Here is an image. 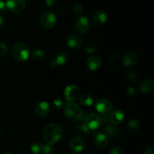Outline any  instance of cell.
<instances>
[{
  "label": "cell",
  "instance_id": "5bb4252c",
  "mask_svg": "<svg viewBox=\"0 0 154 154\" xmlns=\"http://www.w3.org/2000/svg\"><path fill=\"white\" fill-rule=\"evenodd\" d=\"M138 60V54L135 51H129L123 55L122 63L126 67H133L135 66Z\"/></svg>",
  "mask_w": 154,
  "mask_h": 154
},
{
  "label": "cell",
  "instance_id": "7c38bea8",
  "mask_svg": "<svg viewBox=\"0 0 154 154\" xmlns=\"http://www.w3.org/2000/svg\"><path fill=\"white\" fill-rule=\"evenodd\" d=\"M108 15L104 11L97 10L93 13L92 16V23L96 27H101L106 23Z\"/></svg>",
  "mask_w": 154,
  "mask_h": 154
},
{
  "label": "cell",
  "instance_id": "30bf717a",
  "mask_svg": "<svg viewBox=\"0 0 154 154\" xmlns=\"http://www.w3.org/2000/svg\"><path fill=\"white\" fill-rule=\"evenodd\" d=\"M79 96V88L75 84L68 85L64 90V97L66 101L72 102L75 101Z\"/></svg>",
  "mask_w": 154,
  "mask_h": 154
},
{
  "label": "cell",
  "instance_id": "e0dca14e",
  "mask_svg": "<svg viewBox=\"0 0 154 154\" xmlns=\"http://www.w3.org/2000/svg\"><path fill=\"white\" fill-rule=\"evenodd\" d=\"M124 114L120 110H115L110 114V121L114 125H118L123 123L124 120Z\"/></svg>",
  "mask_w": 154,
  "mask_h": 154
},
{
  "label": "cell",
  "instance_id": "3957f363",
  "mask_svg": "<svg viewBox=\"0 0 154 154\" xmlns=\"http://www.w3.org/2000/svg\"><path fill=\"white\" fill-rule=\"evenodd\" d=\"M12 56L17 61L25 62L29 57V50L25 44L18 42L12 48Z\"/></svg>",
  "mask_w": 154,
  "mask_h": 154
},
{
  "label": "cell",
  "instance_id": "7402d4cb",
  "mask_svg": "<svg viewBox=\"0 0 154 154\" xmlns=\"http://www.w3.org/2000/svg\"><path fill=\"white\" fill-rule=\"evenodd\" d=\"M80 102L84 106H90L93 104V100L92 96L87 93H83L80 96Z\"/></svg>",
  "mask_w": 154,
  "mask_h": 154
},
{
  "label": "cell",
  "instance_id": "60d3db41",
  "mask_svg": "<svg viewBox=\"0 0 154 154\" xmlns=\"http://www.w3.org/2000/svg\"><path fill=\"white\" fill-rule=\"evenodd\" d=\"M0 1H3V0H0Z\"/></svg>",
  "mask_w": 154,
  "mask_h": 154
},
{
  "label": "cell",
  "instance_id": "1f68e13d",
  "mask_svg": "<svg viewBox=\"0 0 154 154\" xmlns=\"http://www.w3.org/2000/svg\"><path fill=\"white\" fill-rule=\"evenodd\" d=\"M127 78L129 81L135 83L138 81V75L134 72H130L127 74Z\"/></svg>",
  "mask_w": 154,
  "mask_h": 154
},
{
  "label": "cell",
  "instance_id": "5b68a950",
  "mask_svg": "<svg viewBox=\"0 0 154 154\" xmlns=\"http://www.w3.org/2000/svg\"><path fill=\"white\" fill-rule=\"evenodd\" d=\"M74 28L78 34L85 35L88 33L90 29V22L86 17L80 16L75 20Z\"/></svg>",
  "mask_w": 154,
  "mask_h": 154
},
{
  "label": "cell",
  "instance_id": "ab89813d",
  "mask_svg": "<svg viewBox=\"0 0 154 154\" xmlns=\"http://www.w3.org/2000/svg\"><path fill=\"white\" fill-rule=\"evenodd\" d=\"M1 135H2V130L1 129H0V136H1Z\"/></svg>",
  "mask_w": 154,
  "mask_h": 154
},
{
  "label": "cell",
  "instance_id": "e575fe53",
  "mask_svg": "<svg viewBox=\"0 0 154 154\" xmlns=\"http://www.w3.org/2000/svg\"><path fill=\"white\" fill-rule=\"evenodd\" d=\"M126 93H127L128 95H129V96H135V95L137 94L136 90H135L134 87H132L127 88V90H126Z\"/></svg>",
  "mask_w": 154,
  "mask_h": 154
},
{
  "label": "cell",
  "instance_id": "7a4b0ae2",
  "mask_svg": "<svg viewBox=\"0 0 154 154\" xmlns=\"http://www.w3.org/2000/svg\"><path fill=\"white\" fill-rule=\"evenodd\" d=\"M65 116L68 121L76 123L83 118V113L77 104L69 102L65 108Z\"/></svg>",
  "mask_w": 154,
  "mask_h": 154
},
{
  "label": "cell",
  "instance_id": "52a82bcc",
  "mask_svg": "<svg viewBox=\"0 0 154 154\" xmlns=\"http://www.w3.org/2000/svg\"><path fill=\"white\" fill-rule=\"evenodd\" d=\"M69 150L72 153L78 154L83 151L84 148V141L82 137L75 135L69 141Z\"/></svg>",
  "mask_w": 154,
  "mask_h": 154
},
{
  "label": "cell",
  "instance_id": "f35d334b",
  "mask_svg": "<svg viewBox=\"0 0 154 154\" xmlns=\"http://www.w3.org/2000/svg\"><path fill=\"white\" fill-rule=\"evenodd\" d=\"M4 154H14L13 153H11V152H7V153H4Z\"/></svg>",
  "mask_w": 154,
  "mask_h": 154
},
{
  "label": "cell",
  "instance_id": "f546056e",
  "mask_svg": "<svg viewBox=\"0 0 154 154\" xmlns=\"http://www.w3.org/2000/svg\"><path fill=\"white\" fill-rule=\"evenodd\" d=\"M52 106L55 110H61L63 107V102L60 99H55L53 102Z\"/></svg>",
  "mask_w": 154,
  "mask_h": 154
},
{
  "label": "cell",
  "instance_id": "4fadbf2b",
  "mask_svg": "<svg viewBox=\"0 0 154 154\" xmlns=\"http://www.w3.org/2000/svg\"><path fill=\"white\" fill-rule=\"evenodd\" d=\"M50 111V105L45 101H42L39 102L37 105L35 106L34 110H33V113L35 117H38V118H42V117H45L48 115Z\"/></svg>",
  "mask_w": 154,
  "mask_h": 154
},
{
  "label": "cell",
  "instance_id": "277c9868",
  "mask_svg": "<svg viewBox=\"0 0 154 154\" xmlns=\"http://www.w3.org/2000/svg\"><path fill=\"white\" fill-rule=\"evenodd\" d=\"M95 107L96 109L99 114L107 115L111 111H112L113 104L109 99L100 98V99H96L95 102Z\"/></svg>",
  "mask_w": 154,
  "mask_h": 154
},
{
  "label": "cell",
  "instance_id": "9c48e42d",
  "mask_svg": "<svg viewBox=\"0 0 154 154\" xmlns=\"http://www.w3.org/2000/svg\"><path fill=\"white\" fill-rule=\"evenodd\" d=\"M6 8L15 14L21 13L26 8L25 0H7L5 3Z\"/></svg>",
  "mask_w": 154,
  "mask_h": 154
},
{
  "label": "cell",
  "instance_id": "ffe728a7",
  "mask_svg": "<svg viewBox=\"0 0 154 154\" xmlns=\"http://www.w3.org/2000/svg\"><path fill=\"white\" fill-rule=\"evenodd\" d=\"M104 132H105V135H106L108 138L109 137V138H116V137L118 136L119 129H117V126L108 125V126L104 129Z\"/></svg>",
  "mask_w": 154,
  "mask_h": 154
},
{
  "label": "cell",
  "instance_id": "4dcf8cb0",
  "mask_svg": "<svg viewBox=\"0 0 154 154\" xmlns=\"http://www.w3.org/2000/svg\"><path fill=\"white\" fill-rule=\"evenodd\" d=\"M8 54V47L5 44L0 42V57H3L7 55Z\"/></svg>",
  "mask_w": 154,
  "mask_h": 154
},
{
  "label": "cell",
  "instance_id": "9a60e30c",
  "mask_svg": "<svg viewBox=\"0 0 154 154\" xmlns=\"http://www.w3.org/2000/svg\"><path fill=\"white\" fill-rule=\"evenodd\" d=\"M67 45L74 50H80L83 47V39L76 34H70L67 37Z\"/></svg>",
  "mask_w": 154,
  "mask_h": 154
},
{
  "label": "cell",
  "instance_id": "8992f818",
  "mask_svg": "<svg viewBox=\"0 0 154 154\" xmlns=\"http://www.w3.org/2000/svg\"><path fill=\"white\" fill-rule=\"evenodd\" d=\"M57 18L56 15L51 11H45L41 15L40 23L44 28L52 29L56 26Z\"/></svg>",
  "mask_w": 154,
  "mask_h": 154
},
{
  "label": "cell",
  "instance_id": "f1b7e54d",
  "mask_svg": "<svg viewBox=\"0 0 154 154\" xmlns=\"http://www.w3.org/2000/svg\"><path fill=\"white\" fill-rule=\"evenodd\" d=\"M109 154H123V150L120 146H114L110 150Z\"/></svg>",
  "mask_w": 154,
  "mask_h": 154
},
{
  "label": "cell",
  "instance_id": "ac0fdd59",
  "mask_svg": "<svg viewBox=\"0 0 154 154\" xmlns=\"http://www.w3.org/2000/svg\"><path fill=\"white\" fill-rule=\"evenodd\" d=\"M154 89V84L150 79H145L140 84L139 90L144 94H149L152 93Z\"/></svg>",
  "mask_w": 154,
  "mask_h": 154
},
{
  "label": "cell",
  "instance_id": "484cf974",
  "mask_svg": "<svg viewBox=\"0 0 154 154\" xmlns=\"http://www.w3.org/2000/svg\"><path fill=\"white\" fill-rule=\"evenodd\" d=\"M54 152H55V147L53 144H48V143L43 144L42 154H54Z\"/></svg>",
  "mask_w": 154,
  "mask_h": 154
},
{
  "label": "cell",
  "instance_id": "8fae6325",
  "mask_svg": "<svg viewBox=\"0 0 154 154\" xmlns=\"http://www.w3.org/2000/svg\"><path fill=\"white\" fill-rule=\"evenodd\" d=\"M68 60H69V54L66 51H59L53 57L50 65L51 67L57 68L58 66H61L66 64Z\"/></svg>",
  "mask_w": 154,
  "mask_h": 154
},
{
  "label": "cell",
  "instance_id": "cb8c5ba5",
  "mask_svg": "<svg viewBox=\"0 0 154 154\" xmlns=\"http://www.w3.org/2000/svg\"><path fill=\"white\" fill-rule=\"evenodd\" d=\"M45 52L41 49L35 50V51L32 54V60H35V61H42V60L45 59Z\"/></svg>",
  "mask_w": 154,
  "mask_h": 154
},
{
  "label": "cell",
  "instance_id": "6da1fadb",
  "mask_svg": "<svg viewBox=\"0 0 154 154\" xmlns=\"http://www.w3.org/2000/svg\"><path fill=\"white\" fill-rule=\"evenodd\" d=\"M42 135L46 143L54 145L63 138V129L57 123H50L45 127Z\"/></svg>",
  "mask_w": 154,
  "mask_h": 154
},
{
  "label": "cell",
  "instance_id": "d4e9b609",
  "mask_svg": "<svg viewBox=\"0 0 154 154\" xmlns=\"http://www.w3.org/2000/svg\"><path fill=\"white\" fill-rule=\"evenodd\" d=\"M98 48H99V46H98L97 44H96V42H91V43L88 44V45L86 46L85 49H84V51H85V53L87 54L91 55V54H94V53L97 51Z\"/></svg>",
  "mask_w": 154,
  "mask_h": 154
},
{
  "label": "cell",
  "instance_id": "8d00e7d4",
  "mask_svg": "<svg viewBox=\"0 0 154 154\" xmlns=\"http://www.w3.org/2000/svg\"><path fill=\"white\" fill-rule=\"evenodd\" d=\"M6 5L5 3L3 1H0V13H4L6 11Z\"/></svg>",
  "mask_w": 154,
  "mask_h": 154
},
{
  "label": "cell",
  "instance_id": "836d02e7",
  "mask_svg": "<svg viewBox=\"0 0 154 154\" xmlns=\"http://www.w3.org/2000/svg\"><path fill=\"white\" fill-rule=\"evenodd\" d=\"M118 57H119V55H117V54H113V53L112 54H110L109 56H108V63L111 64V63H112L114 60H117Z\"/></svg>",
  "mask_w": 154,
  "mask_h": 154
},
{
  "label": "cell",
  "instance_id": "4316f807",
  "mask_svg": "<svg viewBox=\"0 0 154 154\" xmlns=\"http://www.w3.org/2000/svg\"><path fill=\"white\" fill-rule=\"evenodd\" d=\"M77 129L82 133L88 134L90 132V129L87 127V125L84 123H80L77 125Z\"/></svg>",
  "mask_w": 154,
  "mask_h": 154
},
{
  "label": "cell",
  "instance_id": "ba28073f",
  "mask_svg": "<svg viewBox=\"0 0 154 154\" xmlns=\"http://www.w3.org/2000/svg\"><path fill=\"white\" fill-rule=\"evenodd\" d=\"M84 123L87 126V127L92 130L98 129L102 123V118L96 113H90V114L86 117Z\"/></svg>",
  "mask_w": 154,
  "mask_h": 154
},
{
  "label": "cell",
  "instance_id": "d6a6232c",
  "mask_svg": "<svg viewBox=\"0 0 154 154\" xmlns=\"http://www.w3.org/2000/svg\"><path fill=\"white\" fill-rule=\"evenodd\" d=\"M58 2V0H45V4L48 7L51 8L55 6Z\"/></svg>",
  "mask_w": 154,
  "mask_h": 154
},
{
  "label": "cell",
  "instance_id": "2e32d148",
  "mask_svg": "<svg viewBox=\"0 0 154 154\" xmlns=\"http://www.w3.org/2000/svg\"><path fill=\"white\" fill-rule=\"evenodd\" d=\"M102 59L97 55H91L87 60V68L93 72L98 70L102 66Z\"/></svg>",
  "mask_w": 154,
  "mask_h": 154
},
{
  "label": "cell",
  "instance_id": "83f0119b",
  "mask_svg": "<svg viewBox=\"0 0 154 154\" xmlns=\"http://www.w3.org/2000/svg\"><path fill=\"white\" fill-rule=\"evenodd\" d=\"M73 11L75 14L81 15L84 12V8H83V6L81 4L76 3V4H75V5L73 7Z\"/></svg>",
  "mask_w": 154,
  "mask_h": 154
},
{
  "label": "cell",
  "instance_id": "74e56055",
  "mask_svg": "<svg viewBox=\"0 0 154 154\" xmlns=\"http://www.w3.org/2000/svg\"><path fill=\"white\" fill-rule=\"evenodd\" d=\"M5 23H6L5 19L4 17H2L0 16V28L4 26L5 25Z\"/></svg>",
  "mask_w": 154,
  "mask_h": 154
},
{
  "label": "cell",
  "instance_id": "d590c367",
  "mask_svg": "<svg viewBox=\"0 0 154 154\" xmlns=\"http://www.w3.org/2000/svg\"><path fill=\"white\" fill-rule=\"evenodd\" d=\"M144 154H153V147L151 145H148L144 149Z\"/></svg>",
  "mask_w": 154,
  "mask_h": 154
},
{
  "label": "cell",
  "instance_id": "44dd1931",
  "mask_svg": "<svg viewBox=\"0 0 154 154\" xmlns=\"http://www.w3.org/2000/svg\"><path fill=\"white\" fill-rule=\"evenodd\" d=\"M138 128H139V123L136 120H134V119L129 120L125 126L126 131L129 133H134L138 130Z\"/></svg>",
  "mask_w": 154,
  "mask_h": 154
},
{
  "label": "cell",
  "instance_id": "603a6c76",
  "mask_svg": "<svg viewBox=\"0 0 154 154\" xmlns=\"http://www.w3.org/2000/svg\"><path fill=\"white\" fill-rule=\"evenodd\" d=\"M44 143L40 141H35L32 143L30 147L32 153L33 154H42V147H43Z\"/></svg>",
  "mask_w": 154,
  "mask_h": 154
},
{
  "label": "cell",
  "instance_id": "d6986e66",
  "mask_svg": "<svg viewBox=\"0 0 154 154\" xmlns=\"http://www.w3.org/2000/svg\"><path fill=\"white\" fill-rule=\"evenodd\" d=\"M109 139L105 134H99L95 138V145L99 149H104L108 147Z\"/></svg>",
  "mask_w": 154,
  "mask_h": 154
}]
</instances>
